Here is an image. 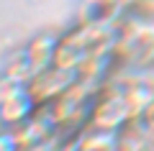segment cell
I'll list each match as a JSON object with an SVG mask.
<instances>
[{"instance_id": "obj_6", "label": "cell", "mask_w": 154, "mask_h": 151, "mask_svg": "<svg viewBox=\"0 0 154 151\" xmlns=\"http://www.w3.org/2000/svg\"><path fill=\"white\" fill-rule=\"evenodd\" d=\"M123 11V0H85L80 23H113Z\"/></svg>"}, {"instance_id": "obj_3", "label": "cell", "mask_w": 154, "mask_h": 151, "mask_svg": "<svg viewBox=\"0 0 154 151\" xmlns=\"http://www.w3.org/2000/svg\"><path fill=\"white\" fill-rule=\"evenodd\" d=\"M123 95H126L128 110H131V118H141V113L154 103V69H144L139 74L128 77L126 85H121Z\"/></svg>"}, {"instance_id": "obj_1", "label": "cell", "mask_w": 154, "mask_h": 151, "mask_svg": "<svg viewBox=\"0 0 154 151\" xmlns=\"http://www.w3.org/2000/svg\"><path fill=\"white\" fill-rule=\"evenodd\" d=\"M131 110H128L126 95L121 87L116 90H105V95H100L90 108V128L98 131H121L126 123H131Z\"/></svg>"}, {"instance_id": "obj_4", "label": "cell", "mask_w": 154, "mask_h": 151, "mask_svg": "<svg viewBox=\"0 0 154 151\" xmlns=\"http://www.w3.org/2000/svg\"><path fill=\"white\" fill-rule=\"evenodd\" d=\"M36 108H38V103H36V97L31 95V90H28V85H26L18 92H13L11 97L0 100V120H3V125H8V128H16V125L26 123L28 118H33Z\"/></svg>"}, {"instance_id": "obj_13", "label": "cell", "mask_w": 154, "mask_h": 151, "mask_svg": "<svg viewBox=\"0 0 154 151\" xmlns=\"http://www.w3.org/2000/svg\"><path fill=\"white\" fill-rule=\"evenodd\" d=\"M136 120L144 125V131H146V133L152 136V141H154V103L149 105V108L141 113V118H136Z\"/></svg>"}, {"instance_id": "obj_12", "label": "cell", "mask_w": 154, "mask_h": 151, "mask_svg": "<svg viewBox=\"0 0 154 151\" xmlns=\"http://www.w3.org/2000/svg\"><path fill=\"white\" fill-rule=\"evenodd\" d=\"M21 87H26V85H21V82H16V80H11V77H0V100H5V97H11L13 92H18Z\"/></svg>"}, {"instance_id": "obj_10", "label": "cell", "mask_w": 154, "mask_h": 151, "mask_svg": "<svg viewBox=\"0 0 154 151\" xmlns=\"http://www.w3.org/2000/svg\"><path fill=\"white\" fill-rule=\"evenodd\" d=\"M36 72H38V69L33 67L31 56L26 54V49H21L18 54H13L11 59H8L3 74L11 77V80H16V82H21V85H28V82L33 80V74H36Z\"/></svg>"}, {"instance_id": "obj_11", "label": "cell", "mask_w": 154, "mask_h": 151, "mask_svg": "<svg viewBox=\"0 0 154 151\" xmlns=\"http://www.w3.org/2000/svg\"><path fill=\"white\" fill-rule=\"evenodd\" d=\"M0 151H23V146H21V141H18L13 128L0 131Z\"/></svg>"}, {"instance_id": "obj_2", "label": "cell", "mask_w": 154, "mask_h": 151, "mask_svg": "<svg viewBox=\"0 0 154 151\" xmlns=\"http://www.w3.org/2000/svg\"><path fill=\"white\" fill-rule=\"evenodd\" d=\"M77 80H80V72H67V69H59V67L51 64L33 74V80L28 82V90L36 97V103L41 105V103H51L59 95H64Z\"/></svg>"}, {"instance_id": "obj_8", "label": "cell", "mask_w": 154, "mask_h": 151, "mask_svg": "<svg viewBox=\"0 0 154 151\" xmlns=\"http://www.w3.org/2000/svg\"><path fill=\"white\" fill-rule=\"evenodd\" d=\"M75 151H118V131L88 128L82 133H77Z\"/></svg>"}, {"instance_id": "obj_9", "label": "cell", "mask_w": 154, "mask_h": 151, "mask_svg": "<svg viewBox=\"0 0 154 151\" xmlns=\"http://www.w3.org/2000/svg\"><path fill=\"white\" fill-rule=\"evenodd\" d=\"M152 146H154L152 136L144 131L139 120H131L118 131V151H149Z\"/></svg>"}, {"instance_id": "obj_7", "label": "cell", "mask_w": 154, "mask_h": 151, "mask_svg": "<svg viewBox=\"0 0 154 151\" xmlns=\"http://www.w3.org/2000/svg\"><path fill=\"white\" fill-rule=\"evenodd\" d=\"M57 44H59V38H57V36H51V33H38V36H33L31 41H28L26 54L31 56L33 67H36L38 72L54 64V51H57Z\"/></svg>"}, {"instance_id": "obj_5", "label": "cell", "mask_w": 154, "mask_h": 151, "mask_svg": "<svg viewBox=\"0 0 154 151\" xmlns=\"http://www.w3.org/2000/svg\"><path fill=\"white\" fill-rule=\"evenodd\" d=\"M88 56H90V54H88V49L77 41L72 33H67V36H62L59 44H57V51H54V67L67 69V72H80V67L85 64V59H88Z\"/></svg>"}]
</instances>
